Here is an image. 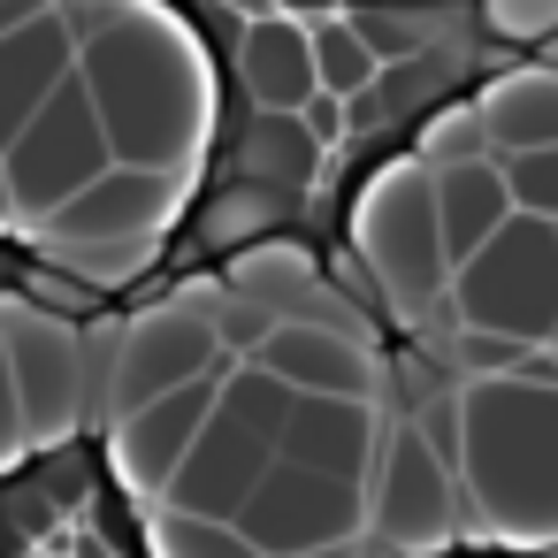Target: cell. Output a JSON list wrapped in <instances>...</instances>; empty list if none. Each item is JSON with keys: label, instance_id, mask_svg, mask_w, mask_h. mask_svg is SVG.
Wrapping results in <instances>:
<instances>
[{"label": "cell", "instance_id": "obj_14", "mask_svg": "<svg viewBox=\"0 0 558 558\" xmlns=\"http://www.w3.org/2000/svg\"><path fill=\"white\" fill-rule=\"evenodd\" d=\"M260 367L291 390V398H360L375 405L383 398V367L360 337H337V329H314V322H276Z\"/></svg>", "mask_w": 558, "mask_h": 558}, {"label": "cell", "instance_id": "obj_18", "mask_svg": "<svg viewBox=\"0 0 558 558\" xmlns=\"http://www.w3.org/2000/svg\"><path fill=\"white\" fill-rule=\"evenodd\" d=\"M314 177H322V138L306 131V116H253L230 146V184L299 199Z\"/></svg>", "mask_w": 558, "mask_h": 558}, {"label": "cell", "instance_id": "obj_15", "mask_svg": "<svg viewBox=\"0 0 558 558\" xmlns=\"http://www.w3.org/2000/svg\"><path fill=\"white\" fill-rule=\"evenodd\" d=\"M77 77V39L62 32V16L16 32V39H0V154H9L24 138V123Z\"/></svg>", "mask_w": 558, "mask_h": 558}, {"label": "cell", "instance_id": "obj_6", "mask_svg": "<svg viewBox=\"0 0 558 558\" xmlns=\"http://www.w3.org/2000/svg\"><path fill=\"white\" fill-rule=\"evenodd\" d=\"M0 169H9V215L24 230H39L47 215H62L77 192H93L116 169V146H108V131H100V116H93L77 77L24 123V138L0 154Z\"/></svg>", "mask_w": 558, "mask_h": 558}, {"label": "cell", "instance_id": "obj_28", "mask_svg": "<svg viewBox=\"0 0 558 558\" xmlns=\"http://www.w3.org/2000/svg\"><path fill=\"white\" fill-rule=\"evenodd\" d=\"M482 24L505 47H543V39H558V0H489Z\"/></svg>", "mask_w": 558, "mask_h": 558}, {"label": "cell", "instance_id": "obj_27", "mask_svg": "<svg viewBox=\"0 0 558 558\" xmlns=\"http://www.w3.org/2000/svg\"><path fill=\"white\" fill-rule=\"evenodd\" d=\"M497 169H505L512 207L558 230V146H543V154H512V161H497Z\"/></svg>", "mask_w": 558, "mask_h": 558}, {"label": "cell", "instance_id": "obj_4", "mask_svg": "<svg viewBox=\"0 0 558 558\" xmlns=\"http://www.w3.org/2000/svg\"><path fill=\"white\" fill-rule=\"evenodd\" d=\"M451 329L512 337L527 352L558 344V230L535 215H512L466 268H451Z\"/></svg>", "mask_w": 558, "mask_h": 558}, {"label": "cell", "instance_id": "obj_25", "mask_svg": "<svg viewBox=\"0 0 558 558\" xmlns=\"http://www.w3.org/2000/svg\"><path fill=\"white\" fill-rule=\"evenodd\" d=\"M428 177H444V169H466V161H497L489 154V131H482V116L474 108H444L428 131H421V154H413Z\"/></svg>", "mask_w": 558, "mask_h": 558}, {"label": "cell", "instance_id": "obj_9", "mask_svg": "<svg viewBox=\"0 0 558 558\" xmlns=\"http://www.w3.org/2000/svg\"><path fill=\"white\" fill-rule=\"evenodd\" d=\"M367 520H375L383 550H398V558H428V550H444L451 527H459V474L428 451V436H421L413 421L383 436Z\"/></svg>", "mask_w": 558, "mask_h": 558}, {"label": "cell", "instance_id": "obj_13", "mask_svg": "<svg viewBox=\"0 0 558 558\" xmlns=\"http://www.w3.org/2000/svg\"><path fill=\"white\" fill-rule=\"evenodd\" d=\"M383 436H390L383 428V405H360V398H299L291 421H283V436H276V459L367 489V474L383 459Z\"/></svg>", "mask_w": 558, "mask_h": 558}, {"label": "cell", "instance_id": "obj_7", "mask_svg": "<svg viewBox=\"0 0 558 558\" xmlns=\"http://www.w3.org/2000/svg\"><path fill=\"white\" fill-rule=\"evenodd\" d=\"M0 352H9V375H16V413H24V444L32 451H54L77 436L85 405H93V360H85V337L47 314L39 299H0Z\"/></svg>", "mask_w": 558, "mask_h": 558}, {"label": "cell", "instance_id": "obj_3", "mask_svg": "<svg viewBox=\"0 0 558 558\" xmlns=\"http://www.w3.org/2000/svg\"><path fill=\"white\" fill-rule=\"evenodd\" d=\"M352 253L398 322H428L451 299V260L436 238V177L421 161L375 169V184L352 199Z\"/></svg>", "mask_w": 558, "mask_h": 558}, {"label": "cell", "instance_id": "obj_23", "mask_svg": "<svg viewBox=\"0 0 558 558\" xmlns=\"http://www.w3.org/2000/svg\"><path fill=\"white\" fill-rule=\"evenodd\" d=\"M291 405H299V398H291V390H283V383H276L260 360H238V367H222V413H230V421H245V428H260L268 444L283 436Z\"/></svg>", "mask_w": 558, "mask_h": 558}, {"label": "cell", "instance_id": "obj_17", "mask_svg": "<svg viewBox=\"0 0 558 558\" xmlns=\"http://www.w3.org/2000/svg\"><path fill=\"white\" fill-rule=\"evenodd\" d=\"M474 116H482V131H489V154H497V161L558 146V70L527 62V70L489 77V93L474 100Z\"/></svg>", "mask_w": 558, "mask_h": 558}, {"label": "cell", "instance_id": "obj_5", "mask_svg": "<svg viewBox=\"0 0 558 558\" xmlns=\"http://www.w3.org/2000/svg\"><path fill=\"white\" fill-rule=\"evenodd\" d=\"M222 367L230 360L207 329V276H199V283L169 291L161 306H146L138 322L116 329V344H108V421H131L138 405H154L184 383H207Z\"/></svg>", "mask_w": 558, "mask_h": 558}, {"label": "cell", "instance_id": "obj_34", "mask_svg": "<svg viewBox=\"0 0 558 558\" xmlns=\"http://www.w3.org/2000/svg\"><path fill=\"white\" fill-rule=\"evenodd\" d=\"M16 215H9V169H0V230H9Z\"/></svg>", "mask_w": 558, "mask_h": 558}, {"label": "cell", "instance_id": "obj_33", "mask_svg": "<svg viewBox=\"0 0 558 558\" xmlns=\"http://www.w3.org/2000/svg\"><path fill=\"white\" fill-rule=\"evenodd\" d=\"M299 116H306V131H314V138L329 146V138H344V116H352V108H344V100H329V93H314V100H306Z\"/></svg>", "mask_w": 558, "mask_h": 558}, {"label": "cell", "instance_id": "obj_20", "mask_svg": "<svg viewBox=\"0 0 558 558\" xmlns=\"http://www.w3.org/2000/svg\"><path fill=\"white\" fill-rule=\"evenodd\" d=\"M314 283H322V268L291 238H260V245H245V253L222 260V291L245 299V306H260V314H276V322H291L314 299Z\"/></svg>", "mask_w": 558, "mask_h": 558}, {"label": "cell", "instance_id": "obj_24", "mask_svg": "<svg viewBox=\"0 0 558 558\" xmlns=\"http://www.w3.org/2000/svg\"><path fill=\"white\" fill-rule=\"evenodd\" d=\"M207 329H215L222 360L238 367V360H260V352H268V337H276V314H260V306L230 299V291H222V276H207Z\"/></svg>", "mask_w": 558, "mask_h": 558}, {"label": "cell", "instance_id": "obj_8", "mask_svg": "<svg viewBox=\"0 0 558 558\" xmlns=\"http://www.w3.org/2000/svg\"><path fill=\"white\" fill-rule=\"evenodd\" d=\"M230 527L253 543V558H322V550H352L360 527H367V489L276 459Z\"/></svg>", "mask_w": 558, "mask_h": 558}, {"label": "cell", "instance_id": "obj_11", "mask_svg": "<svg viewBox=\"0 0 558 558\" xmlns=\"http://www.w3.org/2000/svg\"><path fill=\"white\" fill-rule=\"evenodd\" d=\"M215 398H222V375L184 383V390H169V398L138 405L131 421H116V436H108L116 482H123L131 497H146V505H161V497H169V482H177V466H184V451H192V444H199V428L215 421Z\"/></svg>", "mask_w": 558, "mask_h": 558}, {"label": "cell", "instance_id": "obj_31", "mask_svg": "<svg viewBox=\"0 0 558 558\" xmlns=\"http://www.w3.org/2000/svg\"><path fill=\"white\" fill-rule=\"evenodd\" d=\"M344 24L360 32V47H367L375 62H390V54H413V47H421V24H413L405 9H352Z\"/></svg>", "mask_w": 558, "mask_h": 558}, {"label": "cell", "instance_id": "obj_12", "mask_svg": "<svg viewBox=\"0 0 558 558\" xmlns=\"http://www.w3.org/2000/svg\"><path fill=\"white\" fill-rule=\"evenodd\" d=\"M268 466H276V444H268L260 428L230 421V413H222V398H215V421H207V428H199V444L184 451V466H177V482H169L161 512H184V520H238Z\"/></svg>", "mask_w": 558, "mask_h": 558}, {"label": "cell", "instance_id": "obj_22", "mask_svg": "<svg viewBox=\"0 0 558 558\" xmlns=\"http://www.w3.org/2000/svg\"><path fill=\"white\" fill-rule=\"evenodd\" d=\"M306 39H314V85H322L329 100H344V108H352V100H367V93H375V70H383V62L360 47V32H352L344 16L306 24Z\"/></svg>", "mask_w": 558, "mask_h": 558}, {"label": "cell", "instance_id": "obj_2", "mask_svg": "<svg viewBox=\"0 0 558 558\" xmlns=\"http://www.w3.org/2000/svg\"><path fill=\"white\" fill-rule=\"evenodd\" d=\"M459 497L505 550L558 543V383L497 375L459 390Z\"/></svg>", "mask_w": 558, "mask_h": 558}, {"label": "cell", "instance_id": "obj_30", "mask_svg": "<svg viewBox=\"0 0 558 558\" xmlns=\"http://www.w3.org/2000/svg\"><path fill=\"white\" fill-rule=\"evenodd\" d=\"M459 367H466V383H497V375H520L535 352L527 344H512V337H482V329H459V352H451Z\"/></svg>", "mask_w": 558, "mask_h": 558}, {"label": "cell", "instance_id": "obj_35", "mask_svg": "<svg viewBox=\"0 0 558 558\" xmlns=\"http://www.w3.org/2000/svg\"><path fill=\"white\" fill-rule=\"evenodd\" d=\"M543 70H558V39H543Z\"/></svg>", "mask_w": 558, "mask_h": 558}, {"label": "cell", "instance_id": "obj_26", "mask_svg": "<svg viewBox=\"0 0 558 558\" xmlns=\"http://www.w3.org/2000/svg\"><path fill=\"white\" fill-rule=\"evenodd\" d=\"M154 558H253V543L230 520H184V512H154Z\"/></svg>", "mask_w": 558, "mask_h": 558}, {"label": "cell", "instance_id": "obj_10", "mask_svg": "<svg viewBox=\"0 0 558 558\" xmlns=\"http://www.w3.org/2000/svg\"><path fill=\"white\" fill-rule=\"evenodd\" d=\"M184 184L154 177V169H108L93 192H77L62 215H47L32 238L39 253H70V245H123V253H154V238L177 222Z\"/></svg>", "mask_w": 558, "mask_h": 558}, {"label": "cell", "instance_id": "obj_1", "mask_svg": "<svg viewBox=\"0 0 558 558\" xmlns=\"http://www.w3.org/2000/svg\"><path fill=\"white\" fill-rule=\"evenodd\" d=\"M77 85L116 146V169H154L184 184L192 161L207 154L215 123L207 54L154 0H123V16L77 54Z\"/></svg>", "mask_w": 558, "mask_h": 558}, {"label": "cell", "instance_id": "obj_16", "mask_svg": "<svg viewBox=\"0 0 558 558\" xmlns=\"http://www.w3.org/2000/svg\"><path fill=\"white\" fill-rule=\"evenodd\" d=\"M238 77L253 93L260 116H299L322 85H314V39L291 16H253L238 32Z\"/></svg>", "mask_w": 558, "mask_h": 558}, {"label": "cell", "instance_id": "obj_36", "mask_svg": "<svg viewBox=\"0 0 558 558\" xmlns=\"http://www.w3.org/2000/svg\"><path fill=\"white\" fill-rule=\"evenodd\" d=\"M550 360H558V344H550Z\"/></svg>", "mask_w": 558, "mask_h": 558}, {"label": "cell", "instance_id": "obj_21", "mask_svg": "<svg viewBox=\"0 0 558 558\" xmlns=\"http://www.w3.org/2000/svg\"><path fill=\"white\" fill-rule=\"evenodd\" d=\"M283 215H291V199L253 192V184H222V192L207 199V215H199V238H207L215 253H245V245H260V238H283Z\"/></svg>", "mask_w": 558, "mask_h": 558}, {"label": "cell", "instance_id": "obj_19", "mask_svg": "<svg viewBox=\"0 0 558 558\" xmlns=\"http://www.w3.org/2000/svg\"><path fill=\"white\" fill-rule=\"evenodd\" d=\"M512 215H520V207H512L497 161H466V169H444V177H436V238H444V260H451V268H466Z\"/></svg>", "mask_w": 558, "mask_h": 558}, {"label": "cell", "instance_id": "obj_32", "mask_svg": "<svg viewBox=\"0 0 558 558\" xmlns=\"http://www.w3.org/2000/svg\"><path fill=\"white\" fill-rule=\"evenodd\" d=\"M16 451H32V444H24V413H16V375H9V352H0V466H9Z\"/></svg>", "mask_w": 558, "mask_h": 558}, {"label": "cell", "instance_id": "obj_29", "mask_svg": "<svg viewBox=\"0 0 558 558\" xmlns=\"http://www.w3.org/2000/svg\"><path fill=\"white\" fill-rule=\"evenodd\" d=\"M54 268H70L77 283H93V291H116V283H131L154 253H123V245H70V253H47Z\"/></svg>", "mask_w": 558, "mask_h": 558}]
</instances>
